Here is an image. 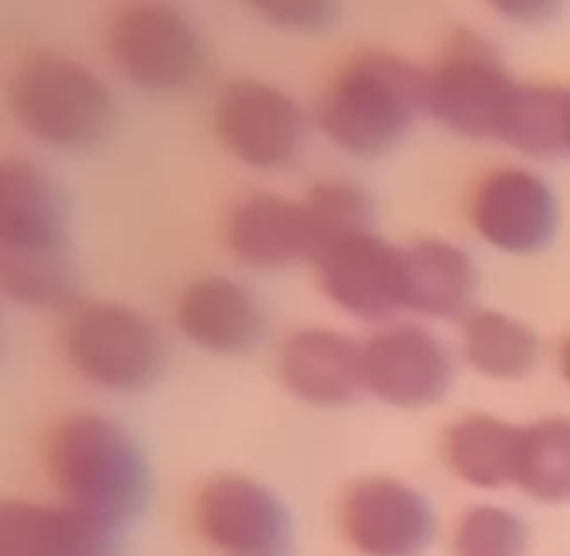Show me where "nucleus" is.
Segmentation results:
<instances>
[{
    "label": "nucleus",
    "mask_w": 570,
    "mask_h": 556,
    "mask_svg": "<svg viewBox=\"0 0 570 556\" xmlns=\"http://www.w3.org/2000/svg\"><path fill=\"white\" fill-rule=\"evenodd\" d=\"M515 487L540 504L570 500V417L551 415L521 426Z\"/></svg>",
    "instance_id": "nucleus-22"
},
{
    "label": "nucleus",
    "mask_w": 570,
    "mask_h": 556,
    "mask_svg": "<svg viewBox=\"0 0 570 556\" xmlns=\"http://www.w3.org/2000/svg\"><path fill=\"white\" fill-rule=\"evenodd\" d=\"M527 523L504 506H471L454 526L456 556H527Z\"/></svg>",
    "instance_id": "nucleus-24"
},
{
    "label": "nucleus",
    "mask_w": 570,
    "mask_h": 556,
    "mask_svg": "<svg viewBox=\"0 0 570 556\" xmlns=\"http://www.w3.org/2000/svg\"><path fill=\"white\" fill-rule=\"evenodd\" d=\"M67 361L83 381L111 393H137L159 378L165 337L142 311L122 304L76 306L61 328Z\"/></svg>",
    "instance_id": "nucleus-4"
},
{
    "label": "nucleus",
    "mask_w": 570,
    "mask_h": 556,
    "mask_svg": "<svg viewBox=\"0 0 570 556\" xmlns=\"http://www.w3.org/2000/svg\"><path fill=\"white\" fill-rule=\"evenodd\" d=\"M560 370H562V378L570 384V337L562 342V348H560Z\"/></svg>",
    "instance_id": "nucleus-28"
},
{
    "label": "nucleus",
    "mask_w": 570,
    "mask_h": 556,
    "mask_svg": "<svg viewBox=\"0 0 570 556\" xmlns=\"http://www.w3.org/2000/svg\"><path fill=\"white\" fill-rule=\"evenodd\" d=\"M566 106L568 89L515 81L499 115L495 139L538 159L566 153Z\"/></svg>",
    "instance_id": "nucleus-21"
},
{
    "label": "nucleus",
    "mask_w": 570,
    "mask_h": 556,
    "mask_svg": "<svg viewBox=\"0 0 570 556\" xmlns=\"http://www.w3.org/2000/svg\"><path fill=\"white\" fill-rule=\"evenodd\" d=\"M560 209L549 183L527 167H501L484 176L471 198L479 237L504 254H534L557 231Z\"/></svg>",
    "instance_id": "nucleus-12"
},
{
    "label": "nucleus",
    "mask_w": 570,
    "mask_h": 556,
    "mask_svg": "<svg viewBox=\"0 0 570 556\" xmlns=\"http://www.w3.org/2000/svg\"><path fill=\"white\" fill-rule=\"evenodd\" d=\"M404 309L426 320H465L476 295V265L460 245L426 237L401 248Z\"/></svg>",
    "instance_id": "nucleus-18"
},
{
    "label": "nucleus",
    "mask_w": 570,
    "mask_h": 556,
    "mask_svg": "<svg viewBox=\"0 0 570 556\" xmlns=\"http://www.w3.org/2000/svg\"><path fill=\"white\" fill-rule=\"evenodd\" d=\"M0 287L11 300L31 309L65 306L76 292V276L67 254L53 256H3L0 254Z\"/></svg>",
    "instance_id": "nucleus-23"
},
{
    "label": "nucleus",
    "mask_w": 570,
    "mask_h": 556,
    "mask_svg": "<svg viewBox=\"0 0 570 556\" xmlns=\"http://www.w3.org/2000/svg\"><path fill=\"white\" fill-rule=\"evenodd\" d=\"M256 9L273 26L289 31H321L334 20V9L321 0H273V3H259Z\"/></svg>",
    "instance_id": "nucleus-26"
},
{
    "label": "nucleus",
    "mask_w": 570,
    "mask_h": 556,
    "mask_svg": "<svg viewBox=\"0 0 570 556\" xmlns=\"http://www.w3.org/2000/svg\"><path fill=\"white\" fill-rule=\"evenodd\" d=\"M14 120L39 142L83 150L109 133L115 100L104 78L56 50L28 53L9 81Z\"/></svg>",
    "instance_id": "nucleus-3"
},
{
    "label": "nucleus",
    "mask_w": 570,
    "mask_h": 556,
    "mask_svg": "<svg viewBox=\"0 0 570 556\" xmlns=\"http://www.w3.org/2000/svg\"><path fill=\"white\" fill-rule=\"evenodd\" d=\"M365 389L399 409H423L454 384L451 348L429 328L395 322L362 342Z\"/></svg>",
    "instance_id": "nucleus-10"
},
{
    "label": "nucleus",
    "mask_w": 570,
    "mask_h": 556,
    "mask_svg": "<svg viewBox=\"0 0 570 556\" xmlns=\"http://www.w3.org/2000/svg\"><path fill=\"white\" fill-rule=\"evenodd\" d=\"M45 470L59 504L120 532L139 512L148 470L131 434L98 411L65 417L45 445Z\"/></svg>",
    "instance_id": "nucleus-2"
},
{
    "label": "nucleus",
    "mask_w": 570,
    "mask_h": 556,
    "mask_svg": "<svg viewBox=\"0 0 570 556\" xmlns=\"http://www.w3.org/2000/svg\"><path fill=\"white\" fill-rule=\"evenodd\" d=\"M512 87L493 42L476 31H456L429 70V115L465 137L495 139Z\"/></svg>",
    "instance_id": "nucleus-6"
},
{
    "label": "nucleus",
    "mask_w": 570,
    "mask_h": 556,
    "mask_svg": "<svg viewBox=\"0 0 570 556\" xmlns=\"http://www.w3.org/2000/svg\"><path fill=\"white\" fill-rule=\"evenodd\" d=\"M317 234V250L334 239L371 231L373 203L365 189L348 181H321L304 198Z\"/></svg>",
    "instance_id": "nucleus-25"
},
{
    "label": "nucleus",
    "mask_w": 570,
    "mask_h": 556,
    "mask_svg": "<svg viewBox=\"0 0 570 556\" xmlns=\"http://www.w3.org/2000/svg\"><path fill=\"white\" fill-rule=\"evenodd\" d=\"M117 528L65 504L3 500L0 556H117Z\"/></svg>",
    "instance_id": "nucleus-16"
},
{
    "label": "nucleus",
    "mask_w": 570,
    "mask_h": 556,
    "mask_svg": "<svg viewBox=\"0 0 570 556\" xmlns=\"http://www.w3.org/2000/svg\"><path fill=\"white\" fill-rule=\"evenodd\" d=\"M499 9L523 22H543L546 17L554 14V6L551 3H501Z\"/></svg>",
    "instance_id": "nucleus-27"
},
{
    "label": "nucleus",
    "mask_w": 570,
    "mask_h": 556,
    "mask_svg": "<svg viewBox=\"0 0 570 556\" xmlns=\"http://www.w3.org/2000/svg\"><path fill=\"white\" fill-rule=\"evenodd\" d=\"M220 142L243 165L256 170H284L304 153V109L282 89L265 81H234L220 95L215 109Z\"/></svg>",
    "instance_id": "nucleus-8"
},
{
    "label": "nucleus",
    "mask_w": 570,
    "mask_h": 556,
    "mask_svg": "<svg viewBox=\"0 0 570 556\" xmlns=\"http://www.w3.org/2000/svg\"><path fill=\"white\" fill-rule=\"evenodd\" d=\"M521 426L493 415H465L445 431L443 454L451 473L479 489L515 484Z\"/></svg>",
    "instance_id": "nucleus-19"
},
{
    "label": "nucleus",
    "mask_w": 570,
    "mask_h": 556,
    "mask_svg": "<svg viewBox=\"0 0 570 556\" xmlns=\"http://www.w3.org/2000/svg\"><path fill=\"white\" fill-rule=\"evenodd\" d=\"M566 153L570 156V89H568V106H566Z\"/></svg>",
    "instance_id": "nucleus-29"
},
{
    "label": "nucleus",
    "mask_w": 570,
    "mask_h": 556,
    "mask_svg": "<svg viewBox=\"0 0 570 556\" xmlns=\"http://www.w3.org/2000/svg\"><path fill=\"white\" fill-rule=\"evenodd\" d=\"M278 376L284 387L312 406H348L365 389L362 342L332 328H301L282 342Z\"/></svg>",
    "instance_id": "nucleus-13"
},
{
    "label": "nucleus",
    "mask_w": 570,
    "mask_h": 556,
    "mask_svg": "<svg viewBox=\"0 0 570 556\" xmlns=\"http://www.w3.org/2000/svg\"><path fill=\"white\" fill-rule=\"evenodd\" d=\"M340 526L362 556H421L434 539V512L412 484L360 478L340 500Z\"/></svg>",
    "instance_id": "nucleus-11"
},
{
    "label": "nucleus",
    "mask_w": 570,
    "mask_h": 556,
    "mask_svg": "<svg viewBox=\"0 0 570 556\" xmlns=\"http://www.w3.org/2000/svg\"><path fill=\"white\" fill-rule=\"evenodd\" d=\"M462 356L493 381H518L534 370L540 356L538 334L518 317L476 309L462 320Z\"/></svg>",
    "instance_id": "nucleus-20"
},
{
    "label": "nucleus",
    "mask_w": 570,
    "mask_h": 556,
    "mask_svg": "<svg viewBox=\"0 0 570 556\" xmlns=\"http://www.w3.org/2000/svg\"><path fill=\"white\" fill-rule=\"evenodd\" d=\"M0 254H65V200L53 178L31 161L0 165Z\"/></svg>",
    "instance_id": "nucleus-15"
},
{
    "label": "nucleus",
    "mask_w": 570,
    "mask_h": 556,
    "mask_svg": "<svg viewBox=\"0 0 570 556\" xmlns=\"http://www.w3.org/2000/svg\"><path fill=\"white\" fill-rule=\"evenodd\" d=\"M312 261L323 295L356 320L387 322L404 311V261L387 239L351 234L323 245Z\"/></svg>",
    "instance_id": "nucleus-9"
},
{
    "label": "nucleus",
    "mask_w": 570,
    "mask_h": 556,
    "mask_svg": "<svg viewBox=\"0 0 570 556\" xmlns=\"http://www.w3.org/2000/svg\"><path fill=\"white\" fill-rule=\"evenodd\" d=\"M115 70L145 92H176L204 72V44L193 22L165 3L117 11L106 33Z\"/></svg>",
    "instance_id": "nucleus-5"
},
{
    "label": "nucleus",
    "mask_w": 570,
    "mask_h": 556,
    "mask_svg": "<svg viewBox=\"0 0 570 556\" xmlns=\"http://www.w3.org/2000/svg\"><path fill=\"white\" fill-rule=\"evenodd\" d=\"M195 523L223 556H289L293 520L265 484L239 473H220L198 489Z\"/></svg>",
    "instance_id": "nucleus-7"
},
{
    "label": "nucleus",
    "mask_w": 570,
    "mask_h": 556,
    "mask_svg": "<svg viewBox=\"0 0 570 556\" xmlns=\"http://www.w3.org/2000/svg\"><path fill=\"white\" fill-rule=\"evenodd\" d=\"M178 331L209 354H245L265 328L259 300L228 276H206L189 284L176 306Z\"/></svg>",
    "instance_id": "nucleus-17"
},
{
    "label": "nucleus",
    "mask_w": 570,
    "mask_h": 556,
    "mask_svg": "<svg viewBox=\"0 0 570 556\" xmlns=\"http://www.w3.org/2000/svg\"><path fill=\"white\" fill-rule=\"evenodd\" d=\"M429 115V72L390 50H365L334 76L315 120L328 142L354 156L393 150Z\"/></svg>",
    "instance_id": "nucleus-1"
},
{
    "label": "nucleus",
    "mask_w": 570,
    "mask_h": 556,
    "mask_svg": "<svg viewBox=\"0 0 570 556\" xmlns=\"http://www.w3.org/2000/svg\"><path fill=\"white\" fill-rule=\"evenodd\" d=\"M226 242L239 261L259 270H278L317 254V234L304 200L276 192L245 195L228 215Z\"/></svg>",
    "instance_id": "nucleus-14"
}]
</instances>
